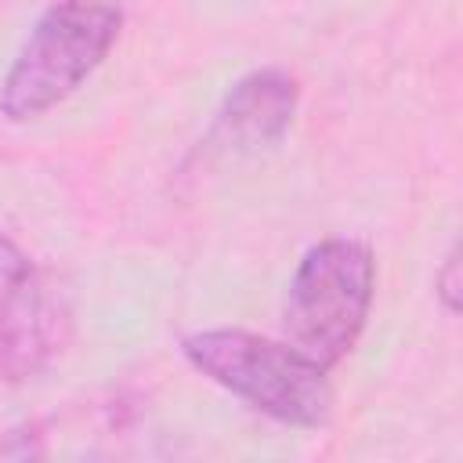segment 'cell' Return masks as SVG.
<instances>
[{"label": "cell", "mask_w": 463, "mask_h": 463, "mask_svg": "<svg viewBox=\"0 0 463 463\" xmlns=\"http://www.w3.org/2000/svg\"><path fill=\"white\" fill-rule=\"evenodd\" d=\"M181 354L195 373L286 427H322L333 416L329 369L297 344L250 329H199L181 340Z\"/></svg>", "instance_id": "1"}, {"label": "cell", "mask_w": 463, "mask_h": 463, "mask_svg": "<svg viewBox=\"0 0 463 463\" xmlns=\"http://www.w3.org/2000/svg\"><path fill=\"white\" fill-rule=\"evenodd\" d=\"M123 29L116 0H54L33 22L0 80V116L29 123L72 98L109 58Z\"/></svg>", "instance_id": "2"}, {"label": "cell", "mask_w": 463, "mask_h": 463, "mask_svg": "<svg viewBox=\"0 0 463 463\" xmlns=\"http://www.w3.org/2000/svg\"><path fill=\"white\" fill-rule=\"evenodd\" d=\"M373 293V250L358 239H322L300 257L286 286L282 326L289 344L326 369L340 365L369 322Z\"/></svg>", "instance_id": "3"}, {"label": "cell", "mask_w": 463, "mask_h": 463, "mask_svg": "<svg viewBox=\"0 0 463 463\" xmlns=\"http://www.w3.org/2000/svg\"><path fill=\"white\" fill-rule=\"evenodd\" d=\"M72 340L65 293L29 260L4 275L0 293V380L25 383L47 373Z\"/></svg>", "instance_id": "4"}, {"label": "cell", "mask_w": 463, "mask_h": 463, "mask_svg": "<svg viewBox=\"0 0 463 463\" xmlns=\"http://www.w3.org/2000/svg\"><path fill=\"white\" fill-rule=\"evenodd\" d=\"M297 105H300V83L289 69L264 65L246 72L242 80L232 83L210 130L203 134L199 159L224 163L279 145L297 116Z\"/></svg>", "instance_id": "5"}, {"label": "cell", "mask_w": 463, "mask_h": 463, "mask_svg": "<svg viewBox=\"0 0 463 463\" xmlns=\"http://www.w3.org/2000/svg\"><path fill=\"white\" fill-rule=\"evenodd\" d=\"M434 286H438V297H441L445 311H449V315H456V311H459V289H463V279H459V250H456V246L449 250L445 264L438 268Z\"/></svg>", "instance_id": "6"}, {"label": "cell", "mask_w": 463, "mask_h": 463, "mask_svg": "<svg viewBox=\"0 0 463 463\" xmlns=\"http://www.w3.org/2000/svg\"><path fill=\"white\" fill-rule=\"evenodd\" d=\"M22 264H25V257H22V253H18V250L0 235V275H11V271H14V268H22Z\"/></svg>", "instance_id": "7"}]
</instances>
